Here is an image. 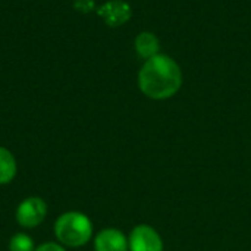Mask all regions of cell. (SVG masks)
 Returning <instances> with one entry per match:
<instances>
[{
	"instance_id": "cell-1",
	"label": "cell",
	"mask_w": 251,
	"mask_h": 251,
	"mask_svg": "<svg viewBox=\"0 0 251 251\" xmlns=\"http://www.w3.org/2000/svg\"><path fill=\"white\" fill-rule=\"evenodd\" d=\"M182 84L179 66L168 56L156 54L146 60L140 74V90L153 100H165L176 94Z\"/></svg>"
},
{
	"instance_id": "cell-2",
	"label": "cell",
	"mask_w": 251,
	"mask_h": 251,
	"mask_svg": "<svg viewBox=\"0 0 251 251\" xmlns=\"http://www.w3.org/2000/svg\"><path fill=\"white\" fill-rule=\"evenodd\" d=\"M54 235L68 247H81L91 240L93 224L81 212H66L54 222Z\"/></svg>"
},
{
	"instance_id": "cell-3",
	"label": "cell",
	"mask_w": 251,
	"mask_h": 251,
	"mask_svg": "<svg viewBox=\"0 0 251 251\" xmlns=\"http://www.w3.org/2000/svg\"><path fill=\"white\" fill-rule=\"evenodd\" d=\"M47 215V204L40 197H29L19 203L16 209V221L24 228L38 226Z\"/></svg>"
},
{
	"instance_id": "cell-4",
	"label": "cell",
	"mask_w": 251,
	"mask_h": 251,
	"mask_svg": "<svg viewBox=\"0 0 251 251\" xmlns=\"http://www.w3.org/2000/svg\"><path fill=\"white\" fill-rule=\"evenodd\" d=\"M131 251H163V241L159 232L150 225H138L128 238Z\"/></svg>"
},
{
	"instance_id": "cell-5",
	"label": "cell",
	"mask_w": 251,
	"mask_h": 251,
	"mask_svg": "<svg viewBox=\"0 0 251 251\" xmlns=\"http://www.w3.org/2000/svg\"><path fill=\"white\" fill-rule=\"evenodd\" d=\"M96 251H128V238L115 228H107L99 232L94 240Z\"/></svg>"
},
{
	"instance_id": "cell-6",
	"label": "cell",
	"mask_w": 251,
	"mask_h": 251,
	"mask_svg": "<svg viewBox=\"0 0 251 251\" xmlns=\"http://www.w3.org/2000/svg\"><path fill=\"white\" fill-rule=\"evenodd\" d=\"M99 15L106 21L107 25L110 26H118L121 24H125V21L129 19V6L124 1L119 0H113V1H107L104 6L100 7Z\"/></svg>"
},
{
	"instance_id": "cell-7",
	"label": "cell",
	"mask_w": 251,
	"mask_h": 251,
	"mask_svg": "<svg viewBox=\"0 0 251 251\" xmlns=\"http://www.w3.org/2000/svg\"><path fill=\"white\" fill-rule=\"evenodd\" d=\"M16 175V160L13 154L4 149L0 147V185H6L13 181Z\"/></svg>"
},
{
	"instance_id": "cell-8",
	"label": "cell",
	"mask_w": 251,
	"mask_h": 251,
	"mask_svg": "<svg viewBox=\"0 0 251 251\" xmlns=\"http://www.w3.org/2000/svg\"><path fill=\"white\" fill-rule=\"evenodd\" d=\"M135 49L140 56L150 59L157 54L159 41L151 32H141L135 40Z\"/></svg>"
},
{
	"instance_id": "cell-9",
	"label": "cell",
	"mask_w": 251,
	"mask_h": 251,
	"mask_svg": "<svg viewBox=\"0 0 251 251\" xmlns=\"http://www.w3.org/2000/svg\"><path fill=\"white\" fill-rule=\"evenodd\" d=\"M9 251H34V243L29 235L19 232L10 238Z\"/></svg>"
},
{
	"instance_id": "cell-10",
	"label": "cell",
	"mask_w": 251,
	"mask_h": 251,
	"mask_svg": "<svg viewBox=\"0 0 251 251\" xmlns=\"http://www.w3.org/2000/svg\"><path fill=\"white\" fill-rule=\"evenodd\" d=\"M34 251H66L62 246L56 244V243H46V244H41L38 249H35Z\"/></svg>"
},
{
	"instance_id": "cell-11",
	"label": "cell",
	"mask_w": 251,
	"mask_h": 251,
	"mask_svg": "<svg viewBox=\"0 0 251 251\" xmlns=\"http://www.w3.org/2000/svg\"><path fill=\"white\" fill-rule=\"evenodd\" d=\"M93 6H94V3L91 0H76L75 1V7L82 12H88Z\"/></svg>"
}]
</instances>
